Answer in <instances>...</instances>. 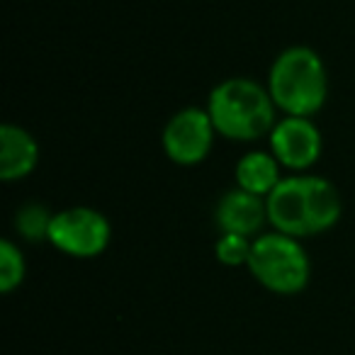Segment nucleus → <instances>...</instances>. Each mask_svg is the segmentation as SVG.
<instances>
[{"mask_svg":"<svg viewBox=\"0 0 355 355\" xmlns=\"http://www.w3.org/2000/svg\"><path fill=\"white\" fill-rule=\"evenodd\" d=\"M268 224L272 232L304 239L329 232L340 219L343 205L331 180L321 175H290L282 178L270 195Z\"/></svg>","mask_w":355,"mask_h":355,"instance_id":"f257e3e1","label":"nucleus"},{"mask_svg":"<svg viewBox=\"0 0 355 355\" xmlns=\"http://www.w3.org/2000/svg\"><path fill=\"white\" fill-rule=\"evenodd\" d=\"M275 103L261 83L251 78H227L214 85L207 100V112L219 137L232 141H256L270 137L277 124Z\"/></svg>","mask_w":355,"mask_h":355,"instance_id":"f03ea898","label":"nucleus"},{"mask_svg":"<svg viewBox=\"0 0 355 355\" xmlns=\"http://www.w3.org/2000/svg\"><path fill=\"white\" fill-rule=\"evenodd\" d=\"M277 110L292 117H314L329 98V71L311 46L297 44L277 54L268 73Z\"/></svg>","mask_w":355,"mask_h":355,"instance_id":"7ed1b4c3","label":"nucleus"},{"mask_svg":"<svg viewBox=\"0 0 355 355\" xmlns=\"http://www.w3.org/2000/svg\"><path fill=\"white\" fill-rule=\"evenodd\" d=\"M248 270L266 290L275 295H297L309 285L311 263L300 239L280 232L258 234L253 239Z\"/></svg>","mask_w":355,"mask_h":355,"instance_id":"20e7f679","label":"nucleus"},{"mask_svg":"<svg viewBox=\"0 0 355 355\" xmlns=\"http://www.w3.org/2000/svg\"><path fill=\"white\" fill-rule=\"evenodd\" d=\"M112 239L107 217L93 207L61 209L51 219L46 241L71 258H95L105 253Z\"/></svg>","mask_w":355,"mask_h":355,"instance_id":"39448f33","label":"nucleus"},{"mask_svg":"<svg viewBox=\"0 0 355 355\" xmlns=\"http://www.w3.org/2000/svg\"><path fill=\"white\" fill-rule=\"evenodd\" d=\"M217 129L207 107H185L163 127V151L175 166H198L209 156Z\"/></svg>","mask_w":355,"mask_h":355,"instance_id":"423d86ee","label":"nucleus"},{"mask_svg":"<svg viewBox=\"0 0 355 355\" xmlns=\"http://www.w3.org/2000/svg\"><path fill=\"white\" fill-rule=\"evenodd\" d=\"M268 141H270V153L277 158V163L290 171L311 168L319 161L321 148H324L321 132L311 122V117H292V114L277 119Z\"/></svg>","mask_w":355,"mask_h":355,"instance_id":"0eeeda50","label":"nucleus"},{"mask_svg":"<svg viewBox=\"0 0 355 355\" xmlns=\"http://www.w3.org/2000/svg\"><path fill=\"white\" fill-rule=\"evenodd\" d=\"M214 222L222 234H241V236H256L261 234L263 224L268 222L266 198H258L241 188H234L222 195L214 209Z\"/></svg>","mask_w":355,"mask_h":355,"instance_id":"6e6552de","label":"nucleus"},{"mask_svg":"<svg viewBox=\"0 0 355 355\" xmlns=\"http://www.w3.org/2000/svg\"><path fill=\"white\" fill-rule=\"evenodd\" d=\"M40 163V144L20 124L0 127V175L6 183L27 178Z\"/></svg>","mask_w":355,"mask_h":355,"instance_id":"1a4fd4ad","label":"nucleus"},{"mask_svg":"<svg viewBox=\"0 0 355 355\" xmlns=\"http://www.w3.org/2000/svg\"><path fill=\"white\" fill-rule=\"evenodd\" d=\"M234 175H236V188L258 195V198H268L282 180L280 163L268 151H248L236 163Z\"/></svg>","mask_w":355,"mask_h":355,"instance_id":"9d476101","label":"nucleus"},{"mask_svg":"<svg viewBox=\"0 0 355 355\" xmlns=\"http://www.w3.org/2000/svg\"><path fill=\"white\" fill-rule=\"evenodd\" d=\"M27 272V263L25 256H22L20 246L12 243L10 239L0 243V290L10 295L15 287L22 285Z\"/></svg>","mask_w":355,"mask_h":355,"instance_id":"9b49d317","label":"nucleus"},{"mask_svg":"<svg viewBox=\"0 0 355 355\" xmlns=\"http://www.w3.org/2000/svg\"><path fill=\"white\" fill-rule=\"evenodd\" d=\"M51 219L54 214L44 205H25L15 217V229L27 241H40V239H49Z\"/></svg>","mask_w":355,"mask_h":355,"instance_id":"f8f14e48","label":"nucleus"},{"mask_svg":"<svg viewBox=\"0 0 355 355\" xmlns=\"http://www.w3.org/2000/svg\"><path fill=\"white\" fill-rule=\"evenodd\" d=\"M253 241L241 234H222L214 243V253H217V261L222 266L239 268L248 266V256H251Z\"/></svg>","mask_w":355,"mask_h":355,"instance_id":"ddd939ff","label":"nucleus"}]
</instances>
